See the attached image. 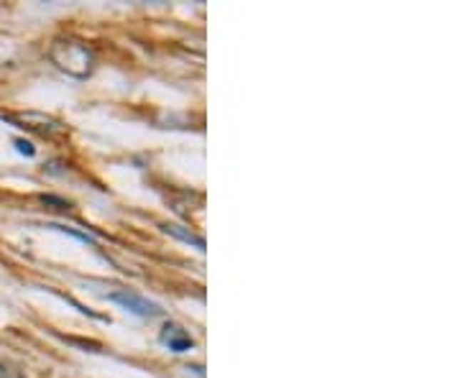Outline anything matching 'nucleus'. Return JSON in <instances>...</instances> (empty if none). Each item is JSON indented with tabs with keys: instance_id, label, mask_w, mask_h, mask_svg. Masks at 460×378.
<instances>
[{
	"instance_id": "f257e3e1",
	"label": "nucleus",
	"mask_w": 460,
	"mask_h": 378,
	"mask_svg": "<svg viewBox=\"0 0 460 378\" xmlns=\"http://www.w3.org/2000/svg\"><path fill=\"white\" fill-rule=\"evenodd\" d=\"M111 299L126 305L131 312H136V315H143V317H151V315L159 312V307L153 305V302H148V299L138 297V294H133V292H116V294H111Z\"/></svg>"
},
{
	"instance_id": "f03ea898",
	"label": "nucleus",
	"mask_w": 460,
	"mask_h": 378,
	"mask_svg": "<svg viewBox=\"0 0 460 378\" xmlns=\"http://www.w3.org/2000/svg\"><path fill=\"white\" fill-rule=\"evenodd\" d=\"M161 342H164L166 348L174 350V353H184V350H192V337L184 332V330H179L177 325H166L164 332H161Z\"/></svg>"
}]
</instances>
